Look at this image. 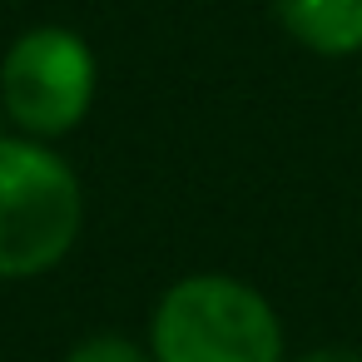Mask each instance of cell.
<instances>
[{
	"label": "cell",
	"mask_w": 362,
	"mask_h": 362,
	"mask_svg": "<svg viewBox=\"0 0 362 362\" xmlns=\"http://www.w3.org/2000/svg\"><path fill=\"white\" fill-rule=\"evenodd\" d=\"M154 362H283V327L258 288L194 273L154 313Z\"/></svg>",
	"instance_id": "obj_2"
},
{
	"label": "cell",
	"mask_w": 362,
	"mask_h": 362,
	"mask_svg": "<svg viewBox=\"0 0 362 362\" xmlns=\"http://www.w3.org/2000/svg\"><path fill=\"white\" fill-rule=\"evenodd\" d=\"M65 362H149L134 342H124V337H90V342H80Z\"/></svg>",
	"instance_id": "obj_5"
},
{
	"label": "cell",
	"mask_w": 362,
	"mask_h": 362,
	"mask_svg": "<svg viewBox=\"0 0 362 362\" xmlns=\"http://www.w3.org/2000/svg\"><path fill=\"white\" fill-rule=\"evenodd\" d=\"M85 223L75 169L40 139H0V278L55 268Z\"/></svg>",
	"instance_id": "obj_1"
},
{
	"label": "cell",
	"mask_w": 362,
	"mask_h": 362,
	"mask_svg": "<svg viewBox=\"0 0 362 362\" xmlns=\"http://www.w3.org/2000/svg\"><path fill=\"white\" fill-rule=\"evenodd\" d=\"M95 100V55L75 30L40 25L21 35L0 65V105L30 139L70 134Z\"/></svg>",
	"instance_id": "obj_3"
},
{
	"label": "cell",
	"mask_w": 362,
	"mask_h": 362,
	"mask_svg": "<svg viewBox=\"0 0 362 362\" xmlns=\"http://www.w3.org/2000/svg\"><path fill=\"white\" fill-rule=\"evenodd\" d=\"M303 362H362V352H352V347H322V352H308Z\"/></svg>",
	"instance_id": "obj_6"
},
{
	"label": "cell",
	"mask_w": 362,
	"mask_h": 362,
	"mask_svg": "<svg viewBox=\"0 0 362 362\" xmlns=\"http://www.w3.org/2000/svg\"><path fill=\"white\" fill-rule=\"evenodd\" d=\"M283 30L317 55L362 50V0H273Z\"/></svg>",
	"instance_id": "obj_4"
}]
</instances>
